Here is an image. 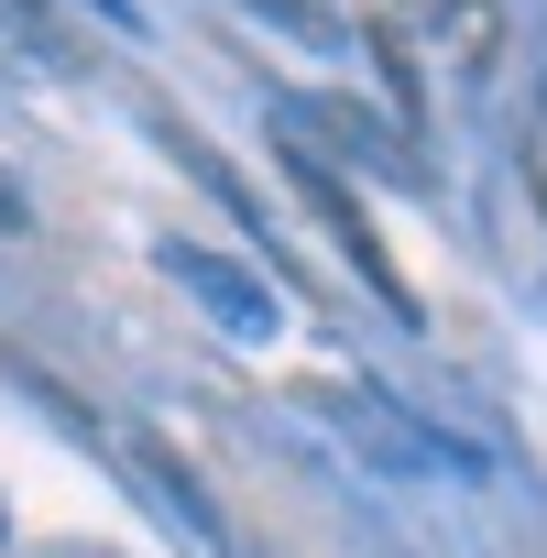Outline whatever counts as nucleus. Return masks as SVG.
<instances>
[{
    "label": "nucleus",
    "instance_id": "nucleus-1",
    "mask_svg": "<svg viewBox=\"0 0 547 558\" xmlns=\"http://www.w3.org/2000/svg\"><path fill=\"white\" fill-rule=\"evenodd\" d=\"M405 34L449 66H493V0H394Z\"/></svg>",
    "mask_w": 547,
    "mask_h": 558
},
{
    "label": "nucleus",
    "instance_id": "nucleus-2",
    "mask_svg": "<svg viewBox=\"0 0 547 558\" xmlns=\"http://www.w3.org/2000/svg\"><path fill=\"white\" fill-rule=\"evenodd\" d=\"M525 197H536V219H547V88H536V110H525Z\"/></svg>",
    "mask_w": 547,
    "mask_h": 558
}]
</instances>
